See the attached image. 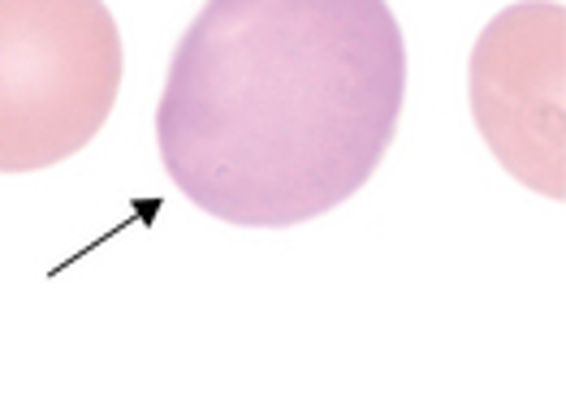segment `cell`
Here are the masks:
<instances>
[{"instance_id":"6da1fadb","label":"cell","mask_w":566,"mask_h":410,"mask_svg":"<svg viewBox=\"0 0 566 410\" xmlns=\"http://www.w3.org/2000/svg\"><path fill=\"white\" fill-rule=\"evenodd\" d=\"M407 104L385 0H208L156 104L169 182L226 225L290 229L373 178Z\"/></svg>"},{"instance_id":"7a4b0ae2","label":"cell","mask_w":566,"mask_h":410,"mask_svg":"<svg viewBox=\"0 0 566 410\" xmlns=\"http://www.w3.org/2000/svg\"><path fill=\"white\" fill-rule=\"evenodd\" d=\"M122 92V35L104 0H0V174L83 151Z\"/></svg>"},{"instance_id":"3957f363","label":"cell","mask_w":566,"mask_h":410,"mask_svg":"<svg viewBox=\"0 0 566 410\" xmlns=\"http://www.w3.org/2000/svg\"><path fill=\"white\" fill-rule=\"evenodd\" d=\"M566 9L527 0L502 9L475 40L472 113L493 156L523 186L566 199L563 165Z\"/></svg>"}]
</instances>
